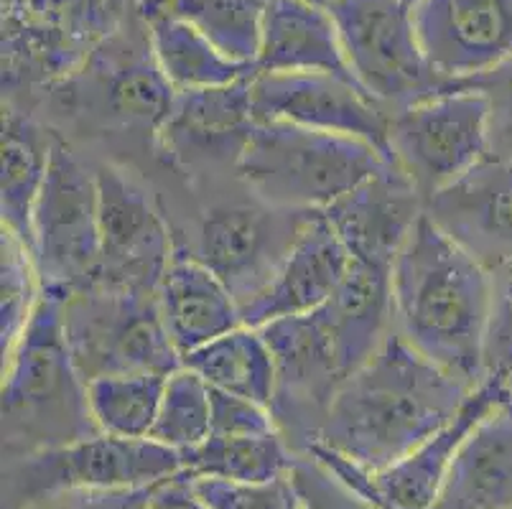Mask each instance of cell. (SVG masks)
Masks as SVG:
<instances>
[{"label": "cell", "instance_id": "obj_1", "mask_svg": "<svg viewBox=\"0 0 512 509\" xmlns=\"http://www.w3.org/2000/svg\"><path fill=\"white\" fill-rule=\"evenodd\" d=\"M469 392L393 329L372 359L339 385L309 446L377 474L441 431Z\"/></svg>", "mask_w": 512, "mask_h": 509}, {"label": "cell", "instance_id": "obj_2", "mask_svg": "<svg viewBox=\"0 0 512 509\" xmlns=\"http://www.w3.org/2000/svg\"><path fill=\"white\" fill-rule=\"evenodd\" d=\"M492 270L418 219L393 263V329L469 390L487 380Z\"/></svg>", "mask_w": 512, "mask_h": 509}, {"label": "cell", "instance_id": "obj_3", "mask_svg": "<svg viewBox=\"0 0 512 509\" xmlns=\"http://www.w3.org/2000/svg\"><path fill=\"white\" fill-rule=\"evenodd\" d=\"M95 433L87 385L64 334L62 301L41 296L21 342L3 359V443L34 454Z\"/></svg>", "mask_w": 512, "mask_h": 509}, {"label": "cell", "instance_id": "obj_4", "mask_svg": "<svg viewBox=\"0 0 512 509\" xmlns=\"http://www.w3.org/2000/svg\"><path fill=\"white\" fill-rule=\"evenodd\" d=\"M388 163L383 151L360 138L258 120L235 174L258 202L293 212H324Z\"/></svg>", "mask_w": 512, "mask_h": 509}, {"label": "cell", "instance_id": "obj_5", "mask_svg": "<svg viewBox=\"0 0 512 509\" xmlns=\"http://www.w3.org/2000/svg\"><path fill=\"white\" fill-rule=\"evenodd\" d=\"M319 3L332 13L357 84L388 112L406 110L454 87L423 54L413 23V0Z\"/></svg>", "mask_w": 512, "mask_h": 509}, {"label": "cell", "instance_id": "obj_6", "mask_svg": "<svg viewBox=\"0 0 512 509\" xmlns=\"http://www.w3.org/2000/svg\"><path fill=\"white\" fill-rule=\"evenodd\" d=\"M62 321L85 385L107 375L169 377L184 367L161 319L156 293L90 288L62 303Z\"/></svg>", "mask_w": 512, "mask_h": 509}, {"label": "cell", "instance_id": "obj_7", "mask_svg": "<svg viewBox=\"0 0 512 509\" xmlns=\"http://www.w3.org/2000/svg\"><path fill=\"white\" fill-rule=\"evenodd\" d=\"M31 255L39 270L41 291L67 301L90 291L100 265V209L95 171L85 168L72 148L57 138L51 151L31 227Z\"/></svg>", "mask_w": 512, "mask_h": 509}, {"label": "cell", "instance_id": "obj_8", "mask_svg": "<svg viewBox=\"0 0 512 509\" xmlns=\"http://www.w3.org/2000/svg\"><path fill=\"white\" fill-rule=\"evenodd\" d=\"M143 0H3V79H54L77 72Z\"/></svg>", "mask_w": 512, "mask_h": 509}, {"label": "cell", "instance_id": "obj_9", "mask_svg": "<svg viewBox=\"0 0 512 509\" xmlns=\"http://www.w3.org/2000/svg\"><path fill=\"white\" fill-rule=\"evenodd\" d=\"M179 474L184 459L164 443L95 433L18 459L8 474V494L31 504L69 489H148Z\"/></svg>", "mask_w": 512, "mask_h": 509}, {"label": "cell", "instance_id": "obj_10", "mask_svg": "<svg viewBox=\"0 0 512 509\" xmlns=\"http://www.w3.org/2000/svg\"><path fill=\"white\" fill-rule=\"evenodd\" d=\"M487 158V102L469 87L390 112V161L426 202Z\"/></svg>", "mask_w": 512, "mask_h": 509}, {"label": "cell", "instance_id": "obj_11", "mask_svg": "<svg viewBox=\"0 0 512 509\" xmlns=\"http://www.w3.org/2000/svg\"><path fill=\"white\" fill-rule=\"evenodd\" d=\"M505 400L507 380L487 377L469 392L459 413L441 431L413 448L406 459L377 474H367L321 446H309L306 456H311L375 509H434L462 443Z\"/></svg>", "mask_w": 512, "mask_h": 509}, {"label": "cell", "instance_id": "obj_12", "mask_svg": "<svg viewBox=\"0 0 512 509\" xmlns=\"http://www.w3.org/2000/svg\"><path fill=\"white\" fill-rule=\"evenodd\" d=\"M95 179L100 265L92 288L156 293L176 255L164 214L123 168L105 163L95 171Z\"/></svg>", "mask_w": 512, "mask_h": 509}, {"label": "cell", "instance_id": "obj_13", "mask_svg": "<svg viewBox=\"0 0 512 509\" xmlns=\"http://www.w3.org/2000/svg\"><path fill=\"white\" fill-rule=\"evenodd\" d=\"M311 212L271 204H227L204 214L194 258L248 303L276 275Z\"/></svg>", "mask_w": 512, "mask_h": 509}, {"label": "cell", "instance_id": "obj_14", "mask_svg": "<svg viewBox=\"0 0 512 509\" xmlns=\"http://www.w3.org/2000/svg\"><path fill=\"white\" fill-rule=\"evenodd\" d=\"M250 95L258 120L360 138L390 158V112L352 79L321 72H255Z\"/></svg>", "mask_w": 512, "mask_h": 509}, {"label": "cell", "instance_id": "obj_15", "mask_svg": "<svg viewBox=\"0 0 512 509\" xmlns=\"http://www.w3.org/2000/svg\"><path fill=\"white\" fill-rule=\"evenodd\" d=\"M250 79L209 90L176 92L164 123L153 135L158 153L186 171L237 168L258 125Z\"/></svg>", "mask_w": 512, "mask_h": 509}, {"label": "cell", "instance_id": "obj_16", "mask_svg": "<svg viewBox=\"0 0 512 509\" xmlns=\"http://www.w3.org/2000/svg\"><path fill=\"white\" fill-rule=\"evenodd\" d=\"M428 64L451 84L512 56V0H413Z\"/></svg>", "mask_w": 512, "mask_h": 509}, {"label": "cell", "instance_id": "obj_17", "mask_svg": "<svg viewBox=\"0 0 512 509\" xmlns=\"http://www.w3.org/2000/svg\"><path fill=\"white\" fill-rule=\"evenodd\" d=\"M423 212L487 270L512 263V161L484 158L428 196Z\"/></svg>", "mask_w": 512, "mask_h": 509}, {"label": "cell", "instance_id": "obj_18", "mask_svg": "<svg viewBox=\"0 0 512 509\" xmlns=\"http://www.w3.org/2000/svg\"><path fill=\"white\" fill-rule=\"evenodd\" d=\"M349 265L352 255L324 212H311L268 286L240 306L242 326L263 329L273 321L311 314L334 296Z\"/></svg>", "mask_w": 512, "mask_h": 509}, {"label": "cell", "instance_id": "obj_19", "mask_svg": "<svg viewBox=\"0 0 512 509\" xmlns=\"http://www.w3.org/2000/svg\"><path fill=\"white\" fill-rule=\"evenodd\" d=\"M423 196L393 161L324 209L352 260L393 268L400 247L423 217Z\"/></svg>", "mask_w": 512, "mask_h": 509}, {"label": "cell", "instance_id": "obj_20", "mask_svg": "<svg viewBox=\"0 0 512 509\" xmlns=\"http://www.w3.org/2000/svg\"><path fill=\"white\" fill-rule=\"evenodd\" d=\"M347 380L393 334V268L352 260L347 275L321 308H316Z\"/></svg>", "mask_w": 512, "mask_h": 509}, {"label": "cell", "instance_id": "obj_21", "mask_svg": "<svg viewBox=\"0 0 512 509\" xmlns=\"http://www.w3.org/2000/svg\"><path fill=\"white\" fill-rule=\"evenodd\" d=\"M156 301L181 359L242 326L237 298L194 255L176 252L158 283Z\"/></svg>", "mask_w": 512, "mask_h": 509}, {"label": "cell", "instance_id": "obj_22", "mask_svg": "<svg viewBox=\"0 0 512 509\" xmlns=\"http://www.w3.org/2000/svg\"><path fill=\"white\" fill-rule=\"evenodd\" d=\"M255 72H321L357 82L332 13L316 0L268 3Z\"/></svg>", "mask_w": 512, "mask_h": 509}, {"label": "cell", "instance_id": "obj_23", "mask_svg": "<svg viewBox=\"0 0 512 509\" xmlns=\"http://www.w3.org/2000/svg\"><path fill=\"white\" fill-rule=\"evenodd\" d=\"M434 509H512V400L462 443Z\"/></svg>", "mask_w": 512, "mask_h": 509}, {"label": "cell", "instance_id": "obj_24", "mask_svg": "<svg viewBox=\"0 0 512 509\" xmlns=\"http://www.w3.org/2000/svg\"><path fill=\"white\" fill-rule=\"evenodd\" d=\"M57 135L46 133L21 110L3 105V189H0V214L3 230L26 242L31 250L36 202L49 176L51 151Z\"/></svg>", "mask_w": 512, "mask_h": 509}, {"label": "cell", "instance_id": "obj_25", "mask_svg": "<svg viewBox=\"0 0 512 509\" xmlns=\"http://www.w3.org/2000/svg\"><path fill=\"white\" fill-rule=\"evenodd\" d=\"M143 18L158 69L176 92L225 87L255 74V67L227 59L207 36L174 13L153 11Z\"/></svg>", "mask_w": 512, "mask_h": 509}, {"label": "cell", "instance_id": "obj_26", "mask_svg": "<svg viewBox=\"0 0 512 509\" xmlns=\"http://www.w3.org/2000/svg\"><path fill=\"white\" fill-rule=\"evenodd\" d=\"M184 367L197 372L212 390L255 400L273 413L278 367L271 344L260 329L237 326L184 357Z\"/></svg>", "mask_w": 512, "mask_h": 509}, {"label": "cell", "instance_id": "obj_27", "mask_svg": "<svg viewBox=\"0 0 512 509\" xmlns=\"http://www.w3.org/2000/svg\"><path fill=\"white\" fill-rule=\"evenodd\" d=\"M184 474L235 484H263L288 474L296 464L291 443L281 431L263 436H209L181 454Z\"/></svg>", "mask_w": 512, "mask_h": 509}, {"label": "cell", "instance_id": "obj_28", "mask_svg": "<svg viewBox=\"0 0 512 509\" xmlns=\"http://www.w3.org/2000/svg\"><path fill=\"white\" fill-rule=\"evenodd\" d=\"M268 3L271 0H164V6L156 11L184 18L227 59L255 67Z\"/></svg>", "mask_w": 512, "mask_h": 509}, {"label": "cell", "instance_id": "obj_29", "mask_svg": "<svg viewBox=\"0 0 512 509\" xmlns=\"http://www.w3.org/2000/svg\"><path fill=\"white\" fill-rule=\"evenodd\" d=\"M164 375H107L87 382V403L100 433L118 438H151Z\"/></svg>", "mask_w": 512, "mask_h": 509}, {"label": "cell", "instance_id": "obj_30", "mask_svg": "<svg viewBox=\"0 0 512 509\" xmlns=\"http://www.w3.org/2000/svg\"><path fill=\"white\" fill-rule=\"evenodd\" d=\"M212 433V390L189 367H179L166 377L151 438L186 454Z\"/></svg>", "mask_w": 512, "mask_h": 509}, {"label": "cell", "instance_id": "obj_31", "mask_svg": "<svg viewBox=\"0 0 512 509\" xmlns=\"http://www.w3.org/2000/svg\"><path fill=\"white\" fill-rule=\"evenodd\" d=\"M0 250H3V260H0V354L3 359H8L16 344L21 342L26 326L34 319L44 291H41L34 255L26 242L3 230Z\"/></svg>", "mask_w": 512, "mask_h": 509}, {"label": "cell", "instance_id": "obj_32", "mask_svg": "<svg viewBox=\"0 0 512 509\" xmlns=\"http://www.w3.org/2000/svg\"><path fill=\"white\" fill-rule=\"evenodd\" d=\"M192 482L209 509H304L291 471L263 484H235L197 476H192Z\"/></svg>", "mask_w": 512, "mask_h": 509}, {"label": "cell", "instance_id": "obj_33", "mask_svg": "<svg viewBox=\"0 0 512 509\" xmlns=\"http://www.w3.org/2000/svg\"><path fill=\"white\" fill-rule=\"evenodd\" d=\"M487 102V158L512 161V56L497 67L459 82Z\"/></svg>", "mask_w": 512, "mask_h": 509}, {"label": "cell", "instance_id": "obj_34", "mask_svg": "<svg viewBox=\"0 0 512 509\" xmlns=\"http://www.w3.org/2000/svg\"><path fill=\"white\" fill-rule=\"evenodd\" d=\"M484 364L487 377H512V263L492 270V314Z\"/></svg>", "mask_w": 512, "mask_h": 509}, {"label": "cell", "instance_id": "obj_35", "mask_svg": "<svg viewBox=\"0 0 512 509\" xmlns=\"http://www.w3.org/2000/svg\"><path fill=\"white\" fill-rule=\"evenodd\" d=\"M276 431V418L265 405L232 395V392L212 390V433L209 436H263V433Z\"/></svg>", "mask_w": 512, "mask_h": 509}, {"label": "cell", "instance_id": "obj_36", "mask_svg": "<svg viewBox=\"0 0 512 509\" xmlns=\"http://www.w3.org/2000/svg\"><path fill=\"white\" fill-rule=\"evenodd\" d=\"M153 487L148 489H69L46 494L26 504V509H148Z\"/></svg>", "mask_w": 512, "mask_h": 509}, {"label": "cell", "instance_id": "obj_37", "mask_svg": "<svg viewBox=\"0 0 512 509\" xmlns=\"http://www.w3.org/2000/svg\"><path fill=\"white\" fill-rule=\"evenodd\" d=\"M148 509H209L207 502L199 497L192 476L179 474L166 482L156 484L151 494Z\"/></svg>", "mask_w": 512, "mask_h": 509}, {"label": "cell", "instance_id": "obj_38", "mask_svg": "<svg viewBox=\"0 0 512 509\" xmlns=\"http://www.w3.org/2000/svg\"><path fill=\"white\" fill-rule=\"evenodd\" d=\"M161 6H164V0H143L141 13H151V11H156V8H161Z\"/></svg>", "mask_w": 512, "mask_h": 509}, {"label": "cell", "instance_id": "obj_39", "mask_svg": "<svg viewBox=\"0 0 512 509\" xmlns=\"http://www.w3.org/2000/svg\"><path fill=\"white\" fill-rule=\"evenodd\" d=\"M507 395H510V400H512V377L507 380Z\"/></svg>", "mask_w": 512, "mask_h": 509}, {"label": "cell", "instance_id": "obj_40", "mask_svg": "<svg viewBox=\"0 0 512 509\" xmlns=\"http://www.w3.org/2000/svg\"><path fill=\"white\" fill-rule=\"evenodd\" d=\"M316 3H319V0H316Z\"/></svg>", "mask_w": 512, "mask_h": 509}]
</instances>
